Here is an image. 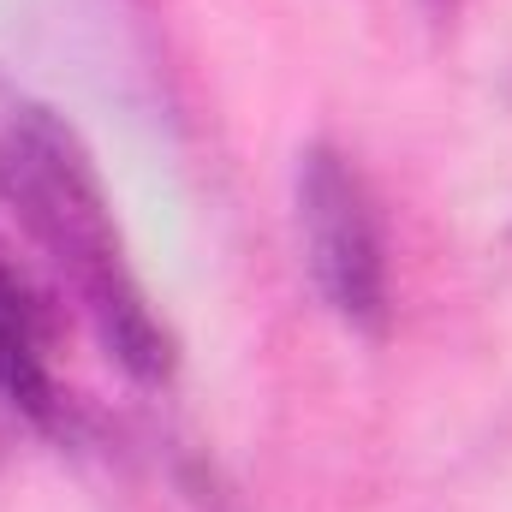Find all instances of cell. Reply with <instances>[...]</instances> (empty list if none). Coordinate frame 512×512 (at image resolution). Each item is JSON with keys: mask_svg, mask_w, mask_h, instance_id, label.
I'll use <instances>...</instances> for the list:
<instances>
[{"mask_svg": "<svg viewBox=\"0 0 512 512\" xmlns=\"http://www.w3.org/2000/svg\"><path fill=\"white\" fill-rule=\"evenodd\" d=\"M6 185L24 203L36 239L60 256V268L78 280L102 346L126 364L137 382H161L173 370V340L167 328L149 316L137 280H131L126 256H120V233L102 197V179L90 173L78 137L42 108H24L12 131H6Z\"/></svg>", "mask_w": 512, "mask_h": 512, "instance_id": "cell-1", "label": "cell"}, {"mask_svg": "<svg viewBox=\"0 0 512 512\" xmlns=\"http://www.w3.org/2000/svg\"><path fill=\"white\" fill-rule=\"evenodd\" d=\"M298 233H304V262L328 310L358 328L382 334L387 322V251L382 221L364 191V179L334 155L310 149L298 167Z\"/></svg>", "mask_w": 512, "mask_h": 512, "instance_id": "cell-2", "label": "cell"}, {"mask_svg": "<svg viewBox=\"0 0 512 512\" xmlns=\"http://www.w3.org/2000/svg\"><path fill=\"white\" fill-rule=\"evenodd\" d=\"M0 393L48 423L54 411V387H48V370H42V340H36V316L24 310V292L12 286V274L0 268Z\"/></svg>", "mask_w": 512, "mask_h": 512, "instance_id": "cell-3", "label": "cell"}]
</instances>
